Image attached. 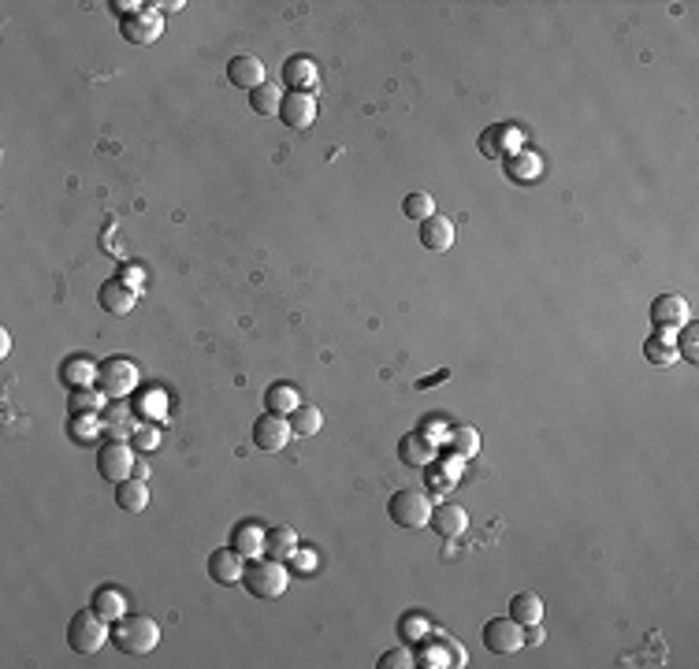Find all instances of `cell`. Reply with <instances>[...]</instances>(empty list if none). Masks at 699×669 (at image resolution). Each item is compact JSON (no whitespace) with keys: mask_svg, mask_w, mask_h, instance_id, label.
Here are the masks:
<instances>
[{"mask_svg":"<svg viewBox=\"0 0 699 669\" xmlns=\"http://www.w3.org/2000/svg\"><path fill=\"white\" fill-rule=\"evenodd\" d=\"M160 643V625L146 613H123L112 621V647L123 654H149Z\"/></svg>","mask_w":699,"mask_h":669,"instance_id":"1","label":"cell"},{"mask_svg":"<svg viewBox=\"0 0 699 669\" xmlns=\"http://www.w3.org/2000/svg\"><path fill=\"white\" fill-rule=\"evenodd\" d=\"M242 584L253 599H279L291 584V569L275 558H253L242 572Z\"/></svg>","mask_w":699,"mask_h":669,"instance_id":"2","label":"cell"},{"mask_svg":"<svg viewBox=\"0 0 699 669\" xmlns=\"http://www.w3.org/2000/svg\"><path fill=\"white\" fill-rule=\"evenodd\" d=\"M112 640V625L98 613V610H78L67 625V643L75 654H98L105 643Z\"/></svg>","mask_w":699,"mask_h":669,"instance_id":"3","label":"cell"},{"mask_svg":"<svg viewBox=\"0 0 699 669\" xmlns=\"http://www.w3.org/2000/svg\"><path fill=\"white\" fill-rule=\"evenodd\" d=\"M432 509H436L432 499L425 491H416V488H402L387 502V513H391V520L398 524V529H425V524L432 520Z\"/></svg>","mask_w":699,"mask_h":669,"instance_id":"4","label":"cell"},{"mask_svg":"<svg viewBox=\"0 0 699 669\" xmlns=\"http://www.w3.org/2000/svg\"><path fill=\"white\" fill-rule=\"evenodd\" d=\"M138 384H142V372L127 357H112V361L98 365V391L105 398H127L138 391Z\"/></svg>","mask_w":699,"mask_h":669,"instance_id":"5","label":"cell"},{"mask_svg":"<svg viewBox=\"0 0 699 669\" xmlns=\"http://www.w3.org/2000/svg\"><path fill=\"white\" fill-rule=\"evenodd\" d=\"M134 450L123 443V439H108L101 450H98V472H101V480L108 484H123L134 476Z\"/></svg>","mask_w":699,"mask_h":669,"instance_id":"6","label":"cell"},{"mask_svg":"<svg viewBox=\"0 0 699 669\" xmlns=\"http://www.w3.org/2000/svg\"><path fill=\"white\" fill-rule=\"evenodd\" d=\"M484 647L491 654H518L525 647V625L514 617H491L484 625Z\"/></svg>","mask_w":699,"mask_h":669,"instance_id":"7","label":"cell"},{"mask_svg":"<svg viewBox=\"0 0 699 669\" xmlns=\"http://www.w3.org/2000/svg\"><path fill=\"white\" fill-rule=\"evenodd\" d=\"M119 34H123L130 45H153V41L164 34V15H160L153 5H142L134 15L119 19Z\"/></svg>","mask_w":699,"mask_h":669,"instance_id":"8","label":"cell"},{"mask_svg":"<svg viewBox=\"0 0 699 669\" xmlns=\"http://www.w3.org/2000/svg\"><path fill=\"white\" fill-rule=\"evenodd\" d=\"M291 420L287 417H275V413H264V417H257V424H253V443L264 450V454H279V450H287V443H291Z\"/></svg>","mask_w":699,"mask_h":669,"instance_id":"9","label":"cell"},{"mask_svg":"<svg viewBox=\"0 0 699 669\" xmlns=\"http://www.w3.org/2000/svg\"><path fill=\"white\" fill-rule=\"evenodd\" d=\"M692 320V309L681 294H659L655 302H651V324H655V331H681L684 324Z\"/></svg>","mask_w":699,"mask_h":669,"instance_id":"10","label":"cell"},{"mask_svg":"<svg viewBox=\"0 0 699 669\" xmlns=\"http://www.w3.org/2000/svg\"><path fill=\"white\" fill-rule=\"evenodd\" d=\"M316 112H320L316 98L313 93H298V89H291L283 98V105H279V119H283L287 127H294V130H309L316 123Z\"/></svg>","mask_w":699,"mask_h":669,"instance_id":"11","label":"cell"},{"mask_svg":"<svg viewBox=\"0 0 699 669\" xmlns=\"http://www.w3.org/2000/svg\"><path fill=\"white\" fill-rule=\"evenodd\" d=\"M242 572H246V565H242V554H239L235 547H220V551L209 554V577H212L216 584H223V588L239 584Z\"/></svg>","mask_w":699,"mask_h":669,"instance_id":"12","label":"cell"},{"mask_svg":"<svg viewBox=\"0 0 699 669\" xmlns=\"http://www.w3.org/2000/svg\"><path fill=\"white\" fill-rule=\"evenodd\" d=\"M398 458H402V465L428 468V465L439 458V447H436V439H428L425 432H409V436L398 439Z\"/></svg>","mask_w":699,"mask_h":669,"instance_id":"13","label":"cell"},{"mask_svg":"<svg viewBox=\"0 0 699 669\" xmlns=\"http://www.w3.org/2000/svg\"><path fill=\"white\" fill-rule=\"evenodd\" d=\"M428 524L436 529V536H443V540H461L465 532H469V513H465L461 506H454V502H443V506L432 509Z\"/></svg>","mask_w":699,"mask_h":669,"instance_id":"14","label":"cell"},{"mask_svg":"<svg viewBox=\"0 0 699 669\" xmlns=\"http://www.w3.org/2000/svg\"><path fill=\"white\" fill-rule=\"evenodd\" d=\"M518 141H521V134H518V127H488L484 134H480V153L488 157V160H506L509 153H514V149H521L518 146Z\"/></svg>","mask_w":699,"mask_h":669,"instance_id":"15","label":"cell"},{"mask_svg":"<svg viewBox=\"0 0 699 669\" xmlns=\"http://www.w3.org/2000/svg\"><path fill=\"white\" fill-rule=\"evenodd\" d=\"M502 164H506L509 182H518V186H529V182H536L543 175V160H540L536 149H514Z\"/></svg>","mask_w":699,"mask_h":669,"instance_id":"16","label":"cell"},{"mask_svg":"<svg viewBox=\"0 0 699 669\" xmlns=\"http://www.w3.org/2000/svg\"><path fill=\"white\" fill-rule=\"evenodd\" d=\"M227 78H231V86H239V89H257V86H264V64L257 60V57H231V64H227Z\"/></svg>","mask_w":699,"mask_h":669,"instance_id":"17","label":"cell"},{"mask_svg":"<svg viewBox=\"0 0 699 669\" xmlns=\"http://www.w3.org/2000/svg\"><path fill=\"white\" fill-rule=\"evenodd\" d=\"M98 302H101L105 313H112V316H127V313L134 309V302H138V291L123 286L119 279H108V283H101Z\"/></svg>","mask_w":699,"mask_h":669,"instance_id":"18","label":"cell"},{"mask_svg":"<svg viewBox=\"0 0 699 669\" xmlns=\"http://www.w3.org/2000/svg\"><path fill=\"white\" fill-rule=\"evenodd\" d=\"M264 532H268V529H261L257 520H239L235 529H231V547H235L242 558H261V551H264Z\"/></svg>","mask_w":699,"mask_h":669,"instance_id":"19","label":"cell"},{"mask_svg":"<svg viewBox=\"0 0 699 669\" xmlns=\"http://www.w3.org/2000/svg\"><path fill=\"white\" fill-rule=\"evenodd\" d=\"M421 246L432 253H447L454 246V223L447 216H428L421 223Z\"/></svg>","mask_w":699,"mask_h":669,"instance_id":"20","label":"cell"},{"mask_svg":"<svg viewBox=\"0 0 699 669\" xmlns=\"http://www.w3.org/2000/svg\"><path fill=\"white\" fill-rule=\"evenodd\" d=\"M264 554L275 561H287L298 554V532L287 529V524H275V529L264 532Z\"/></svg>","mask_w":699,"mask_h":669,"instance_id":"21","label":"cell"},{"mask_svg":"<svg viewBox=\"0 0 699 669\" xmlns=\"http://www.w3.org/2000/svg\"><path fill=\"white\" fill-rule=\"evenodd\" d=\"M316 78H320V71H316V64H313L309 57H291V60L283 64V82H287L291 89H298V93H313Z\"/></svg>","mask_w":699,"mask_h":669,"instance_id":"22","label":"cell"},{"mask_svg":"<svg viewBox=\"0 0 699 669\" xmlns=\"http://www.w3.org/2000/svg\"><path fill=\"white\" fill-rule=\"evenodd\" d=\"M643 357L651 365H677V339H673V331H655L651 339L643 343Z\"/></svg>","mask_w":699,"mask_h":669,"instance_id":"23","label":"cell"},{"mask_svg":"<svg viewBox=\"0 0 699 669\" xmlns=\"http://www.w3.org/2000/svg\"><path fill=\"white\" fill-rule=\"evenodd\" d=\"M116 506L123 509V513H142L146 506H149V488H146V480H123V484H116Z\"/></svg>","mask_w":699,"mask_h":669,"instance_id":"24","label":"cell"},{"mask_svg":"<svg viewBox=\"0 0 699 669\" xmlns=\"http://www.w3.org/2000/svg\"><path fill=\"white\" fill-rule=\"evenodd\" d=\"M264 402H268V413H275V417H291V413L302 406V391H298L294 384H272L268 395H264Z\"/></svg>","mask_w":699,"mask_h":669,"instance_id":"25","label":"cell"},{"mask_svg":"<svg viewBox=\"0 0 699 669\" xmlns=\"http://www.w3.org/2000/svg\"><path fill=\"white\" fill-rule=\"evenodd\" d=\"M93 610H98L112 625V621H119L127 613V595L119 588H98V592H93Z\"/></svg>","mask_w":699,"mask_h":669,"instance_id":"26","label":"cell"},{"mask_svg":"<svg viewBox=\"0 0 699 669\" xmlns=\"http://www.w3.org/2000/svg\"><path fill=\"white\" fill-rule=\"evenodd\" d=\"M509 617L518 621V625H536V621L543 617V602H540V595H532V592H521V595H514L509 599Z\"/></svg>","mask_w":699,"mask_h":669,"instance_id":"27","label":"cell"},{"mask_svg":"<svg viewBox=\"0 0 699 669\" xmlns=\"http://www.w3.org/2000/svg\"><path fill=\"white\" fill-rule=\"evenodd\" d=\"M60 376H64L67 387H89V384H98V365H93L89 357H71Z\"/></svg>","mask_w":699,"mask_h":669,"instance_id":"28","label":"cell"},{"mask_svg":"<svg viewBox=\"0 0 699 669\" xmlns=\"http://www.w3.org/2000/svg\"><path fill=\"white\" fill-rule=\"evenodd\" d=\"M287 420H291V432H294V436H316L320 427H324V413H320L316 406H309V402H302Z\"/></svg>","mask_w":699,"mask_h":669,"instance_id":"29","label":"cell"},{"mask_svg":"<svg viewBox=\"0 0 699 669\" xmlns=\"http://www.w3.org/2000/svg\"><path fill=\"white\" fill-rule=\"evenodd\" d=\"M101 406H105V395L89 391V387H71V395H67V413L71 417H93Z\"/></svg>","mask_w":699,"mask_h":669,"instance_id":"30","label":"cell"},{"mask_svg":"<svg viewBox=\"0 0 699 669\" xmlns=\"http://www.w3.org/2000/svg\"><path fill=\"white\" fill-rule=\"evenodd\" d=\"M450 454L454 458H477L480 454V432H477V427H469V424L454 427V432H450Z\"/></svg>","mask_w":699,"mask_h":669,"instance_id":"31","label":"cell"},{"mask_svg":"<svg viewBox=\"0 0 699 669\" xmlns=\"http://www.w3.org/2000/svg\"><path fill=\"white\" fill-rule=\"evenodd\" d=\"M402 212L416 223H425L428 216H436V201H432L428 190H413V194H406V201H402Z\"/></svg>","mask_w":699,"mask_h":669,"instance_id":"32","label":"cell"},{"mask_svg":"<svg viewBox=\"0 0 699 669\" xmlns=\"http://www.w3.org/2000/svg\"><path fill=\"white\" fill-rule=\"evenodd\" d=\"M279 105H283V98H279V89L268 86V82L250 93V108H253L257 116H279Z\"/></svg>","mask_w":699,"mask_h":669,"instance_id":"33","label":"cell"},{"mask_svg":"<svg viewBox=\"0 0 699 669\" xmlns=\"http://www.w3.org/2000/svg\"><path fill=\"white\" fill-rule=\"evenodd\" d=\"M677 339V357H684L688 365H695V346H699V327H695V320H688L684 327H681V334H673Z\"/></svg>","mask_w":699,"mask_h":669,"instance_id":"34","label":"cell"},{"mask_svg":"<svg viewBox=\"0 0 699 669\" xmlns=\"http://www.w3.org/2000/svg\"><path fill=\"white\" fill-rule=\"evenodd\" d=\"M164 406H168V395H164V391H149L146 398H138V413H142V417H153V420L164 417Z\"/></svg>","mask_w":699,"mask_h":669,"instance_id":"35","label":"cell"},{"mask_svg":"<svg viewBox=\"0 0 699 669\" xmlns=\"http://www.w3.org/2000/svg\"><path fill=\"white\" fill-rule=\"evenodd\" d=\"M413 662H416V658H413L409 647H395V651H384L376 665H380V669H409Z\"/></svg>","mask_w":699,"mask_h":669,"instance_id":"36","label":"cell"},{"mask_svg":"<svg viewBox=\"0 0 699 669\" xmlns=\"http://www.w3.org/2000/svg\"><path fill=\"white\" fill-rule=\"evenodd\" d=\"M157 443H160V432H157V424H138L134 427V447L138 450H157Z\"/></svg>","mask_w":699,"mask_h":669,"instance_id":"37","label":"cell"},{"mask_svg":"<svg viewBox=\"0 0 699 669\" xmlns=\"http://www.w3.org/2000/svg\"><path fill=\"white\" fill-rule=\"evenodd\" d=\"M119 283H123V286H130V291H142L146 272L138 268V264H123V268H119Z\"/></svg>","mask_w":699,"mask_h":669,"instance_id":"38","label":"cell"},{"mask_svg":"<svg viewBox=\"0 0 699 669\" xmlns=\"http://www.w3.org/2000/svg\"><path fill=\"white\" fill-rule=\"evenodd\" d=\"M71 432H75V439H89L93 432H98V420L93 417H71Z\"/></svg>","mask_w":699,"mask_h":669,"instance_id":"39","label":"cell"},{"mask_svg":"<svg viewBox=\"0 0 699 669\" xmlns=\"http://www.w3.org/2000/svg\"><path fill=\"white\" fill-rule=\"evenodd\" d=\"M112 8H116L123 19H127V15H134V12L142 8V5H138V0H112Z\"/></svg>","mask_w":699,"mask_h":669,"instance_id":"40","label":"cell"},{"mask_svg":"<svg viewBox=\"0 0 699 669\" xmlns=\"http://www.w3.org/2000/svg\"><path fill=\"white\" fill-rule=\"evenodd\" d=\"M153 8H157V12L164 15V12H182L186 5H182V0H171V5H168V0H160V5H153Z\"/></svg>","mask_w":699,"mask_h":669,"instance_id":"41","label":"cell"},{"mask_svg":"<svg viewBox=\"0 0 699 669\" xmlns=\"http://www.w3.org/2000/svg\"><path fill=\"white\" fill-rule=\"evenodd\" d=\"M8 354H12V334L0 331V357H8Z\"/></svg>","mask_w":699,"mask_h":669,"instance_id":"42","label":"cell"}]
</instances>
